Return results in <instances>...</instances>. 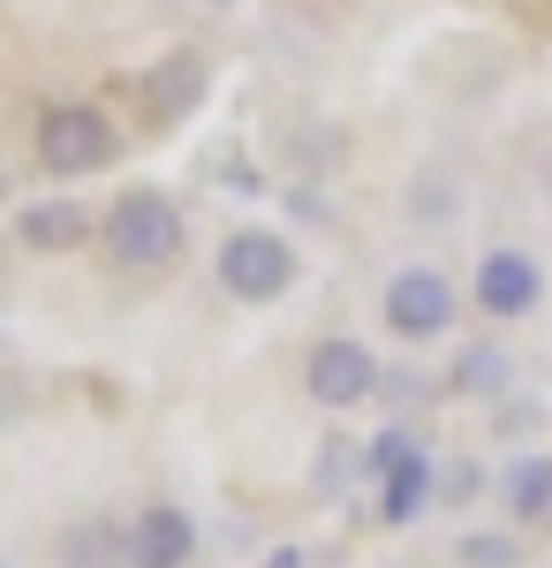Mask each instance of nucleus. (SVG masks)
<instances>
[{
    "label": "nucleus",
    "mask_w": 552,
    "mask_h": 568,
    "mask_svg": "<svg viewBox=\"0 0 552 568\" xmlns=\"http://www.w3.org/2000/svg\"><path fill=\"white\" fill-rule=\"evenodd\" d=\"M386 326H393L401 342H439V334L454 326V281H447L439 265H401V273L386 281Z\"/></svg>",
    "instance_id": "obj_4"
},
{
    "label": "nucleus",
    "mask_w": 552,
    "mask_h": 568,
    "mask_svg": "<svg viewBox=\"0 0 552 568\" xmlns=\"http://www.w3.org/2000/svg\"><path fill=\"white\" fill-rule=\"evenodd\" d=\"M114 160V122L99 106H45L39 122V168L45 175H91Z\"/></svg>",
    "instance_id": "obj_3"
},
{
    "label": "nucleus",
    "mask_w": 552,
    "mask_h": 568,
    "mask_svg": "<svg viewBox=\"0 0 552 568\" xmlns=\"http://www.w3.org/2000/svg\"><path fill=\"white\" fill-rule=\"evenodd\" d=\"M84 235H91L84 205H61V197H53V205H31V213H23V243H31V251H76Z\"/></svg>",
    "instance_id": "obj_10"
},
{
    "label": "nucleus",
    "mask_w": 552,
    "mask_h": 568,
    "mask_svg": "<svg viewBox=\"0 0 552 568\" xmlns=\"http://www.w3.org/2000/svg\"><path fill=\"white\" fill-rule=\"evenodd\" d=\"M371 470H379V493H386V524H417L431 508V447L409 433H386L379 455H371Z\"/></svg>",
    "instance_id": "obj_6"
},
{
    "label": "nucleus",
    "mask_w": 552,
    "mask_h": 568,
    "mask_svg": "<svg viewBox=\"0 0 552 568\" xmlns=\"http://www.w3.org/2000/svg\"><path fill=\"white\" fill-rule=\"evenodd\" d=\"M462 561L469 568H514V546H508V538H477V530H469V538H462Z\"/></svg>",
    "instance_id": "obj_13"
},
{
    "label": "nucleus",
    "mask_w": 552,
    "mask_h": 568,
    "mask_svg": "<svg viewBox=\"0 0 552 568\" xmlns=\"http://www.w3.org/2000/svg\"><path fill=\"white\" fill-rule=\"evenodd\" d=\"M538 288H545V273L530 251H484L477 258V311L484 318H522V311H538Z\"/></svg>",
    "instance_id": "obj_7"
},
{
    "label": "nucleus",
    "mask_w": 552,
    "mask_h": 568,
    "mask_svg": "<svg viewBox=\"0 0 552 568\" xmlns=\"http://www.w3.org/2000/svg\"><path fill=\"white\" fill-rule=\"evenodd\" d=\"M106 258L129 273H160L182 258V213H174L160 190H129L122 205L106 213Z\"/></svg>",
    "instance_id": "obj_1"
},
{
    "label": "nucleus",
    "mask_w": 552,
    "mask_h": 568,
    "mask_svg": "<svg viewBox=\"0 0 552 568\" xmlns=\"http://www.w3.org/2000/svg\"><path fill=\"white\" fill-rule=\"evenodd\" d=\"M303 387H310L318 409H356V402H371V387H379V356L364 349V342H348V334H334V342L310 349Z\"/></svg>",
    "instance_id": "obj_5"
},
{
    "label": "nucleus",
    "mask_w": 552,
    "mask_h": 568,
    "mask_svg": "<svg viewBox=\"0 0 552 568\" xmlns=\"http://www.w3.org/2000/svg\"><path fill=\"white\" fill-rule=\"evenodd\" d=\"M508 500L522 524H538V516H552V455H522L508 470Z\"/></svg>",
    "instance_id": "obj_11"
},
{
    "label": "nucleus",
    "mask_w": 552,
    "mask_h": 568,
    "mask_svg": "<svg viewBox=\"0 0 552 568\" xmlns=\"http://www.w3.org/2000/svg\"><path fill=\"white\" fill-rule=\"evenodd\" d=\"M197 554V524L167 508V500H152V508H136V524H129V561L136 568H190Z\"/></svg>",
    "instance_id": "obj_8"
},
{
    "label": "nucleus",
    "mask_w": 552,
    "mask_h": 568,
    "mask_svg": "<svg viewBox=\"0 0 552 568\" xmlns=\"http://www.w3.org/2000/svg\"><path fill=\"white\" fill-rule=\"evenodd\" d=\"M454 379H462L469 394H500V379H508V356H500V349H469Z\"/></svg>",
    "instance_id": "obj_12"
},
{
    "label": "nucleus",
    "mask_w": 552,
    "mask_h": 568,
    "mask_svg": "<svg viewBox=\"0 0 552 568\" xmlns=\"http://www.w3.org/2000/svg\"><path fill=\"white\" fill-rule=\"evenodd\" d=\"M0 568H16V561H0Z\"/></svg>",
    "instance_id": "obj_14"
},
{
    "label": "nucleus",
    "mask_w": 552,
    "mask_h": 568,
    "mask_svg": "<svg viewBox=\"0 0 552 568\" xmlns=\"http://www.w3.org/2000/svg\"><path fill=\"white\" fill-rule=\"evenodd\" d=\"M219 281H227L235 304H280L296 288V251L273 227H235L219 243Z\"/></svg>",
    "instance_id": "obj_2"
},
{
    "label": "nucleus",
    "mask_w": 552,
    "mask_h": 568,
    "mask_svg": "<svg viewBox=\"0 0 552 568\" xmlns=\"http://www.w3.org/2000/svg\"><path fill=\"white\" fill-rule=\"evenodd\" d=\"M197 99H205V61L182 53V61H160L152 69V122H182Z\"/></svg>",
    "instance_id": "obj_9"
}]
</instances>
